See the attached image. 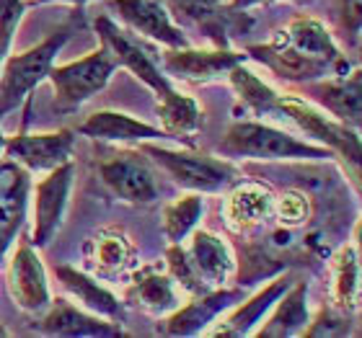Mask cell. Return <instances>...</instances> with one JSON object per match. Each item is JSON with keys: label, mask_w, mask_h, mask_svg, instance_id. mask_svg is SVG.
Returning a JSON list of instances; mask_svg holds the SVG:
<instances>
[{"label": "cell", "mask_w": 362, "mask_h": 338, "mask_svg": "<svg viewBox=\"0 0 362 338\" xmlns=\"http://www.w3.org/2000/svg\"><path fill=\"white\" fill-rule=\"evenodd\" d=\"M88 261L106 274H119L135 266V246L117 230L98 233L88 246Z\"/></svg>", "instance_id": "28"}, {"label": "cell", "mask_w": 362, "mask_h": 338, "mask_svg": "<svg viewBox=\"0 0 362 338\" xmlns=\"http://www.w3.org/2000/svg\"><path fill=\"white\" fill-rule=\"evenodd\" d=\"M279 34H282V39H285L290 47H295L298 52L332 62L334 68H337V62L341 60V54H339V49H337V44H334L332 34H329L324 23L316 21V18L300 16V18H295V21L287 26V31H279Z\"/></svg>", "instance_id": "25"}, {"label": "cell", "mask_w": 362, "mask_h": 338, "mask_svg": "<svg viewBox=\"0 0 362 338\" xmlns=\"http://www.w3.org/2000/svg\"><path fill=\"white\" fill-rule=\"evenodd\" d=\"M290 284H293V277H290V274H285V277H277L269 286H264L259 294H254L249 302H243L241 308L233 310V313H230V318H228V320H223V323L212 331V336H218V338L249 336L251 328L262 320V315H264L267 310L274 308V302H277L279 297L290 289Z\"/></svg>", "instance_id": "19"}, {"label": "cell", "mask_w": 362, "mask_h": 338, "mask_svg": "<svg viewBox=\"0 0 362 338\" xmlns=\"http://www.w3.org/2000/svg\"><path fill=\"white\" fill-rule=\"evenodd\" d=\"M96 31H98V37H101V44L112 52L117 65H124L132 76H137L148 88L156 90L158 98L166 96L168 90H174V85H171V80L166 78V73L160 70L153 49L148 44H143L135 34H129L127 29H119L109 16H98Z\"/></svg>", "instance_id": "5"}, {"label": "cell", "mask_w": 362, "mask_h": 338, "mask_svg": "<svg viewBox=\"0 0 362 338\" xmlns=\"http://www.w3.org/2000/svg\"><path fill=\"white\" fill-rule=\"evenodd\" d=\"M272 212H274V196L259 183H241L228 196L226 204V219L235 233L264 222Z\"/></svg>", "instance_id": "21"}, {"label": "cell", "mask_w": 362, "mask_h": 338, "mask_svg": "<svg viewBox=\"0 0 362 338\" xmlns=\"http://www.w3.org/2000/svg\"><path fill=\"white\" fill-rule=\"evenodd\" d=\"M26 196H29V173L23 171L21 163L3 158L0 160V261L18 227L23 225Z\"/></svg>", "instance_id": "13"}, {"label": "cell", "mask_w": 362, "mask_h": 338, "mask_svg": "<svg viewBox=\"0 0 362 338\" xmlns=\"http://www.w3.org/2000/svg\"><path fill=\"white\" fill-rule=\"evenodd\" d=\"M334 18L344 44L357 49L360 47V23H362V6L360 0H334Z\"/></svg>", "instance_id": "33"}, {"label": "cell", "mask_w": 362, "mask_h": 338, "mask_svg": "<svg viewBox=\"0 0 362 338\" xmlns=\"http://www.w3.org/2000/svg\"><path fill=\"white\" fill-rule=\"evenodd\" d=\"M73 31H76V18L62 23L60 29L52 31L42 44L31 47L29 52L13 54V57L3 60L6 65H0V119L8 111H13L34 85L45 80L54 57L65 47Z\"/></svg>", "instance_id": "1"}, {"label": "cell", "mask_w": 362, "mask_h": 338, "mask_svg": "<svg viewBox=\"0 0 362 338\" xmlns=\"http://www.w3.org/2000/svg\"><path fill=\"white\" fill-rule=\"evenodd\" d=\"M279 114H285L290 119L308 132L310 137H316L329 147L332 152H339L341 158L349 160L355 166V173L360 171V158H362V147H360V137L352 127L341 124L337 119H329L324 114H318L316 109H310L305 101L295 96L279 98Z\"/></svg>", "instance_id": "6"}, {"label": "cell", "mask_w": 362, "mask_h": 338, "mask_svg": "<svg viewBox=\"0 0 362 338\" xmlns=\"http://www.w3.org/2000/svg\"><path fill=\"white\" fill-rule=\"evenodd\" d=\"M73 183V163H62L52 168L47 179L37 186V225H34V246L42 248L52 241L62 222V212L68 204V191Z\"/></svg>", "instance_id": "12"}, {"label": "cell", "mask_w": 362, "mask_h": 338, "mask_svg": "<svg viewBox=\"0 0 362 338\" xmlns=\"http://www.w3.org/2000/svg\"><path fill=\"white\" fill-rule=\"evenodd\" d=\"M158 116L168 137L184 140L189 147L194 145L197 132L202 127V114L197 109L194 98L181 96L179 90H168L166 96H160Z\"/></svg>", "instance_id": "24"}, {"label": "cell", "mask_w": 362, "mask_h": 338, "mask_svg": "<svg viewBox=\"0 0 362 338\" xmlns=\"http://www.w3.org/2000/svg\"><path fill=\"white\" fill-rule=\"evenodd\" d=\"M78 132L93 140H109V143H143V140H160L168 137L163 129H156L145 121L127 116L119 111H98L78 127Z\"/></svg>", "instance_id": "18"}, {"label": "cell", "mask_w": 362, "mask_h": 338, "mask_svg": "<svg viewBox=\"0 0 362 338\" xmlns=\"http://www.w3.org/2000/svg\"><path fill=\"white\" fill-rule=\"evenodd\" d=\"M313 83V80H310ZM308 96H313L326 111L334 114V119L347 124L352 129H360L362 121V76L355 70L352 76H341L339 80L329 83H313L305 88Z\"/></svg>", "instance_id": "16"}, {"label": "cell", "mask_w": 362, "mask_h": 338, "mask_svg": "<svg viewBox=\"0 0 362 338\" xmlns=\"http://www.w3.org/2000/svg\"><path fill=\"white\" fill-rule=\"evenodd\" d=\"M114 70H117V60L104 44L96 52L86 54L83 60L62 65V68H49L47 78L54 88L52 109L57 114L76 111L78 106L86 104L90 96H96L109 83Z\"/></svg>", "instance_id": "3"}, {"label": "cell", "mask_w": 362, "mask_h": 338, "mask_svg": "<svg viewBox=\"0 0 362 338\" xmlns=\"http://www.w3.org/2000/svg\"><path fill=\"white\" fill-rule=\"evenodd\" d=\"M218 150L230 158H305V160H329L332 150L329 147H316V145L300 143L295 137L285 135L274 127L259 124V121H235L228 129L226 137L220 140Z\"/></svg>", "instance_id": "2"}, {"label": "cell", "mask_w": 362, "mask_h": 338, "mask_svg": "<svg viewBox=\"0 0 362 338\" xmlns=\"http://www.w3.org/2000/svg\"><path fill=\"white\" fill-rule=\"evenodd\" d=\"M8 284L11 294L18 308L23 310H42L49 302V289H47V277L42 269L39 255L31 248V241H21L16 248L11 266H8Z\"/></svg>", "instance_id": "14"}, {"label": "cell", "mask_w": 362, "mask_h": 338, "mask_svg": "<svg viewBox=\"0 0 362 338\" xmlns=\"http://www.w3.org/2000/svg\"><path fill=\"white\" fill-rule=\"evenodd\" d=\"M127 302L140 305V308L151 310V313H166L176 310L179 300L174 292V279L168 274H160L158 269H143L135 277L132 286L127 289Z\"/></svg>", "instance_id": "26"}, {"label": "cell", "mask_w": 362, "mask_h": 338, "mask_svg": "<svg viewBox=\"0 0 362 338\" xmlns=\"http://www.w3.org/2000/svg\"><path fill=\"white\" fill-rule=\"evenodd\" d=\"M228 76H230V83H233L235 93L241 96L243 106L251 109L257 116L279 111V96L277 93H274L272 88H267V85L262 83L254 73H249V70L243 68L241 62H238L235 68L228 70Z\"/></svg>", "instance_id": "30"}, {"label": "cell", "mask_w": 362, "mask_h": 338, "mask_svg": "<svg viewBox=\"0 0 362 338\" xmlns=\"http://www.w3.org/2000/svg\"><path fill=\"white\" fill-rule=\"evenodd\" d=\"M37 3H47V0H37ZM68 3H78V6H83V3H90V0H68Z\"/></svg>", "instance_id": "38"}, {"label": "cell", "mask_w": 362, "mask_h": 338, "mask_svg": "<svg viewBox=\"0 0 362 338\" xmlns=\"http://www.w3.org/2000/svg\"><path fill=\"white\" fill-rule=\"evenodd\" d=\"M334 297L344 313L360 308V263H357V251L352 246L337 253L334 258Z\"/></svg>", "instance_id": "29"}, {"label": "cell", "mask_w": 362, "mask_h": 338, "mask_svg": "<svg viewBox=\"0 0 362 338\" xmlns=\"http://www.w3.org/2000/svg\"><path fill=\"white\" fill-rule=\"evenodd\" d=\"M0 336H6V331H3V328H0Z\"/></svg>", "instance_id": "41"}, {"label": "cell", "mask_w": 362, "mask_h": 338, "mask_svg": "<svg viewBox=\"0 0 362 338\" xmlns=\"http://www.w3.org/2000/svg\"><path fill=\"white\" fill-rule=\"evenodd\" d=\"M274 210H277V217L282 225L293 227L305 222L310 204H308V196L300 194V191H285L279 199H274Z\"/></svg>", "instance_id": "34"}, {"label": "cell", "mask_w": 362, "mask_h": 338, "mask_svg": "<svg viewBox=\"0 0 362 338\" xmlns=\"http://www.w3.org/2000/svg\"><path fill=\"white\" fill-rule=\"evenodd\" d=\"M249 57L259 60L262 65L274 73L282 80H290V83H303V80H318V78L329 76L334 70L332 62L318 60V57H310V54L298 52L295 47H290L282 39V34L267 42V44H251L246 49Z\"/></svg>", "instance_id": "8"}, {"label": "cell", "mask_w": 362, "mask_h": 338, "mask_svg": "<svg viewBox=\"0 0 362 338\" xmlns=\"http://www.w3.org/2000/svg\"><path fill=\"white\" fill-rule=\"evenodd\" d=\"M47 336H68V338H86V336H124L122 323L112 320L104 323L93 315H86L83 310L73 308L70 302L57 300L54 308L42 318V323L34 328Z\"/></svg>", "instance_id": "17"}, {"label": "cell", "mask_w": 362, "mask_h": 338, "mask_svg": "<svg viewBox=\"0 0 362 338\" xmlns=\"http://www.w3.org/2000/svg\"><path fill=\"white\" fill-rule=\"evenodd\" d=\"M305 294H308V282H295L290 284L282 297L274 305V315L269 323L257 333L259 338H287L298 336V333L308 325V308H305Z\"/></svg>", "instance_id": "22"}, {"label": "cell", "mask_w": 362, "mask_h": 338, "mask_svg": "<svg viewBox=\"0 0 362 338\" xmlns=\"http://www.w3.org/2000/svg\"><path fill=\"white\" fill-rule=\"evenodd\" d=\"M23 0H0V65L6 60L11 39L16 34V26L23 16Z\"/></svg>", "instance_id": "35"}, {"label": "cell", "mask_w": 362, "mask_h": 338, "mask_svg": "<svg viewBox=\"0 0 362 338\" xmlns=\"http://www.w3.org/2000/svg\"><path fill=\"white\" fill-rule=\"evenodd\" d=\"M249 54L243 52H230V49H212V52H202V49H168L160 54V65L163 73L174 78H184V80H215V78L226 76L228 70L235 68L238 62H243Z\"/></svg>", "instance_id": "11"}, {"label": "cell", "mask_w": 362, "mask_h": 338, "mask_svg": "<svg viewBox=\"0 0 362 338\" xmlns=\"http://www.w3.org/2000/svg\"><path fill=\"white\" fill-rule=\"evenodd\" d=\"M109 6L119 13V18L129 29L140 31L148 39H156L160 44H166L168 49L189 47L187 37L171 21L168 8L160 0H109Z\"/></svg>", "instance_id": "9"}, {"label": "cell", "mask_w": 362, "mask_h": 338, "mask_svg": "<svg viewBox=\"0 0 362 338\" xmlns=\"http://www.w3.org/2000/svg\"><path fill=\"white\" fill-rule=\"evenodd\" d=\"M202 212H204V202L199 194L181 196V199H176L174 204H168L166 212H163V230H166L168 241L171 243L184 241Z\"/></svg>", "instance_id": "31"}, {"label": "cell", "mask_w": 362, "mask_h": 338, "mask_svg": "<svg viewBox=\"0 0 362 338\" xmlns=\"http://www.w3.org/2000/svg\"><path fill=\"white\" fill-rule=\"evenodd\" d=\"M187 255L192 266H194V271L199 274V279L210 289L223 284L228 271L233 269V258H230L228 246L212 233H207V230H197L192 235V246L187 248Z\"/></svg>", "instance_id": "20"}, {"label": "cell", "mask_w": 362, "mask_h": 338, "mask_svg": "<svg viewBox=\"0 0 362 338\" xmlns=\"http://www.w3.org/2000/svg\"><path fill=\"white\" fill-rule=\"evenodd\" d=\"M101 179L124 202L151 204L158 199V181L143 152H117L101 163Z\"/></svg>", "instance_id": "7"}, {"label": "cell", "mask_w": 362, "mask_h": 338, "mask_svg": "<svg viewBox=\"0 0 362 338\" xmlns=\"http://www.w3.org/2000/svg\"><path fill=\"white\" fill-rule=\"evenodd\" d=\"M140 150L151 155L171 179L184 188L192 191H223L230 186L238 176L230 163L218 158H207V155H194V152H174L158 145H151L143 140Z\"/></svg>", "instance_id": "4"}, {"label": "cell", "mask_w": 362, "mask_h": 338, "mask_svg": "<svg viewBox=\"0 0 362 338\" xmlns=\"http://www.w3.org/2000/svg\"><path fill=\"white\" fill-rule=\"evenodd\" d=\"M54 277L60 279L62 286H65L78 302H83L88 310H93L98 315H106L109 320H117V323L124 318V310H122L119 300H117L112 292H106L104 286H98L96 282H90L86 274L70 269V266H54Z\"/></svg>", "instance_id": "23"}, {"label": "cell", "mask_w": 362, "mask_h": 338, "mask_svg": "<svg viewBox=\"0 0 362 338\" xmlns=\"http://www.w3.org/2000/svg\"><path fill=\"white\" fill-rule=\"evenodd\" d=\"M259 3H267V0H230V11H241V8L259 6Z\"/></svg>", "instance_id": "37"}, {"label": "cell", "mask_w": 362, "mask_h": 338, "mask_svg": "<svg viewBox=\"0 0 362 338\" xmlns=\"http://www.w3.org/2000/svg\"><path fill=\"white\" fill-rule=\"evenodd\" d=\"M6 158L31 168V171H52L70 160L73 152V132L60 129L49 135H18L3 145Z\"/></svg>", "instance_id": "10"}, {"label": "cell", "mask_w": 362, "mask_h": 338, "mask_svg": "<svg viewBox=\"0 0 362 338\" xmlns=\"http://www.w3.org/2000/svg\"><path fill=\"white\" fill-rule=\"evenodd\" d=\"M290 3H295V6H308V3H313V0H290Z\"/></svg>", "instance_id": "39"}, {"label": "cell", "mask_w": 362, "mask_h": 338, "mask_svg": "<svg viewBox=\"0 0 362 338\" xmlns=\"http://www.w3.org/2000/svg\"><path fill=\"white\" fill-rule=\"evenodd\" d=\"M303 333L308 338H318V336H347L349 333V320L344 315H339L337 310H321L318 313V318L313 320V323L308 325V328H303Z\"/></svg>", "instance_id": "36"}, {"label": "cell", "mask_w": 362, "mask_h": 338, "mask_svg": "<svg viewBox=\"0 0 362 338\" xmlns=\"http://www.w3.org/2000/svg\"><path fill=\"white\" fill-rule=\"evenodd\" d=\"M163 6L176 13L181 21H189L204 29V34L220 47L228 49V37H226V23L228 18L223 16V8L215 0H160Z\"/></svg>", "instance_id": "27"}, {"label": "cell", "mask_w": 362, "mask_h": 338, "mask_svg": "<svg viewBox=\"0 0 362 338\" xmlns=\"http://www.w3.org/2000/svg\"><path fill=\"white\" fill-rule=\"evenodd\" d=\"M166 261H168V271H171V277H174L176 282L187 289V292H192V294L210 292V286L199 279V274H197L194 266H192V261H189L187 251L181 248L179 243H171V248L166 251Z\"/></svg>", "instance_id": "32"}, {"label": "cell", "mask_w": 362, "mask_h": 338, "mask_svg": "<svg viewBox=\"0 0 362 338\" xmlns=\"http://www.w3.org/2000/svg\"><path fill=\"white\" fill-rule=\"evenodd\" d=\"M3 145H6V137H3V132H0V155H3Z\"/></svg>", "instance_id": "40"}, {"label": "cell", "mask_w": 362, "mask_h": 338, "mask_svg": "<svg viewBox=\"0 0 362 338\" xmlns=\"http://www.w3.org/2000/svg\"><path fill=\"white\" fill-rule=\"evenodd\" d=\"M241 297L243 292H238V289H215V292L210 289V292L204 294H197L194 302H189L187 308L176 310L174 315L158 325V333H163V336H194L218 313L228 310Z\"/></svg>", "instance_id": "15"}]
</instances>
